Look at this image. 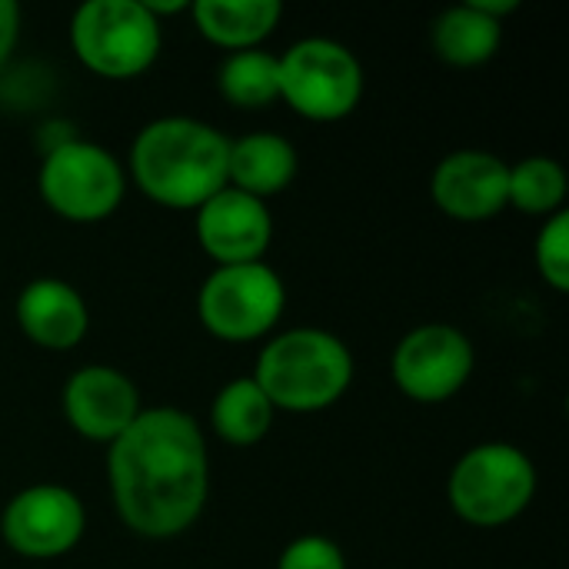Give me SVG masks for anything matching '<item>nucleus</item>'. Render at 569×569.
Masks as SVG:
<instances>
[{"label":"nucleus","mask_w":569,"mask_h":569,"mask_svg":"<svg viewBox=\"0 0 569 569\" xmlns=\"http://www.w3.org/2000/svg\"><path fill=\"white\" fill-rule=\"evenodd\" d=\"M280 100L303 120L337 123L363 100V63L330 37H303L277 53Z\"/></svg>","instance_id":"423d86ee"},{"label":"nucleus","mask_w":569,"mask_h":569,"mask_svg":"<svg viewBox=\"0 0 569 569\" xmlns=\"http://www.w3.org/2000/svg\"><path fill=\"white\" fill-rule=\"evenodd\" d=\"M277 569H347L343 550L320 533H303L280 553Z\"/></svg>","instance_id":"4be33fe9"},{"label":"nucleus","mask_w":569,"mask_h":569,"mask_svg":"<svg viewBox=\"0 0 569 569\" xmlns=\"http://www.w3.org/2000/svg\"><path fill=\"white\" fill-rule=\"evenodd\" d=\"M40 200L70 223H100L117 213L127 197V170L120 160L90 140L63 137L37 170Z\"/></svg>","instance_id":"0eeeda50"},{"label":"nucleus","mask_w":569,"mask_h":569,"mask_svg":"<svg viewBox=\"0 0 569 569\" xmlns=\"http://www.w3.org/2000/svg\"><path fill=\"white\" fill-rule=\"evenodd\" d=\"M87 533L80 497L60 483H33L13 493L0 513L3 543L27 560H57Z\"/></svg>","instance_id":"9d476101"},{"label":"nucleus","mask_w":569,"mask_h":569,"mask_svg":"<svg viewBox=\"0 0 569 569\" xmlns=\"http://www.w3.org/2000/svg\"><path fill=\"white\" fill-rule=\"evenodd\" d=\"M430 40H433V50H437V57L443 63H450V67H480V63L497 57V50L503 43V23L487 17L480 7H473L467 0V3L447 7L433 20Z\"/></svg>","instance_id":"f3484780"},{"label":"nucleus","mask_w":569,"mask_h":569,"mask_svg":"<svg viewBox=\"0 0 569 569\" xmlns=\"http://www.w3.org/2000/svg\"><path fill=\"white\" fill-rule=\"evenodd\" d=\"M217 87L223 100H230L240 110H263L273 100H280V67L277 53L253 47L237 50L217 67Z\"/></svg>","instance_id":"6ab92c4d"},{"label":"nucleus","mask_w":569,"mask_h":569,"mask_svg":"<svg viewBox=\"0 0 569 569\" xmlns=\"http://www.w3.org/2000/svg\"><path fill=\"white\" fill-rule=\"evenodd\" d=\"M17 327L23 337L50 353H63L83 343L90 330V307L77 287L57 277H37L17 293Z\"/></svg>","instance_id":"4468645a"},{"label":"nucleus","mask_w":569,"mask_h":569,"mask_svg":"<svg viewBox=\"0 0 569 569\" xmlns=\"http://www.w3.org/2000/svg\"><path fill=\"white\" fill-rule=\"evenodd\" d=\"M70 47L90 73L130 80L147 73L160 57L163 23L143 0H87L73 10Z\"/></svg>","instance_id":"39448f33"},{"label":"nucleus","mask_w":569,"mask_h":569,"mask_svg":"<svg viewBox=\"0 0 569 569\" xmlns=\"http://www.w3.org/2000/svg\"><path fill=\"white\" fill-rule=\"evenodd\" d=\"M567 170L553 157H523L507 177V207L527 217H553L567 203Z\"/></svg>","instance_id":"aec40b11"},{"label":"nucleus","mask_w":569,"mask_h":569,"mask_svg":"<svg viewBox=\"0 0 569 569\" xmlns=\"http://www.w3.org/2000/svg\"><path fill=\"white\" fill-rule=\"evenodd\" d=\"M537 497L533 460L503 440L470 447L450 470V510L470 527H507L527 513Z\"/></svg>","instance_id":"20e7f679"},{"label":"nucleus","mask_w":569,"mask_h":569,"mask_svg":"<svg viewBox=\"0 0 569 569\" xmlns=\"http://www.w3.org/2000/svg\"><path fill=\"white\" fill-rule=\"evenodd\" d=\"M273 417H277L273 403L267 400V393L257 387V380L250 373L223 383L210 403V427L230 447L260 443L270 433Z\"/></svg>","instance_id":"a211bd4d"},{"label":"nucleus","mask_w":569,"mask_h":569,"mask_svg":"<svg viewBox=\"0 0 569 569\" xmlns=\"http://www.w3.org/2000/svg\"><path fill=\"white\" fill-rule=\"evenodd\" d=\"M287 310V287L270 263L217 267L200 293L197 317L210 337L223 343H250L267 337Z\"/></svg>","instance_id":"6e6552de"},{"label":"nucleus","mask_w":569,"mask_h":569,"mask_svg":"<svg viewBox=\"0 0 569 569\" xmlns=\"http://www.w3.org/2000/svg\"><path fill=\"white\" fill-rule=\"evenodd\" d=\"M477 353L453 323H420L393 347L390 373L397 390L423 407L453 400L473 377Z\"/></svg>","instance_id":"1a4fd4ad"},{"label":"nucleus","mask_w":569,"mask_h":569,"mask_svg":"<svg viewBox=\"0 0 569 569\" xmlns=\"http://www.w3.org/2000/svg\"><path fill=\"white\" fill-rule=\"evenodd\" d=\"M193 230L217 267L260 263L273 240V217L263 200L223 187L193 210Z\"/></svg>","instance_id":"9b49d317"},{"label":"nucleus","mask_w":569,"mask_h":569,"mask_svg":"<svg viewBox=\"0 0 569 569\" xmlns=\"http://www.w3.org/2000/svg\"><path fill=\"white\" fill-rule=\"evenodd\" d=\"M20 3L17 0H0V73L10 67V57L20 43Z\"/></svg>","instance_id":"5701e85b"},{"label":"nucleus","mask_w":569,"mask_h":569,"mask_svg":"<svg viewBox=\"0 0 569 569\" xmlns=\"http://www.w3.org/2000/svg\"><path fill=\"white\" fill-rule=\"evenodd\" d=\"M107 483L130 533L143 540L187 533L210 497L203 430L177 407H143L107 447Z\"/></svg>","instance_id":"f257e3e1"},{"label":"nucleus","mask_w":569,"mask_h":569,"mask_svg":"<svg viewBox=\"0 0 569 569\" xmlns=\"http://www.w3.org/2000/svg\"><path fill=\"white\" fill-rule=\"evenodd\" d=\"M230 137L197 117H157L130 143V180L160 207L197 210L227 187Z\"/></svg>","instance_id":"f03ea898"},{"label":"nucleus","mask_w":569,"mask_h":569,"mask_svg":"<svg viewBox=\"0 0 569 569\" xmlns=\"http://www.w3.org/2000/svg\"><path fill=\"white\" fill-rule=\"evenodd\" d=\"M533 263L557 293L569 290V213L560 210L543 220L537 240H533Z\"/></svg>","instance_id":"412c9836"},{"label":"nucleus","mask_w":569,"mask_h":569,"mask_svg":"<svg viewBox=\"0 0 569 569\" xmlns=\"http://www.w3.org/2000/svg\"><path fill=\"white\" fill-rule=\"evenodd\" d=\"M353 373V353L337 333L293 327L267 340L250 377L277 413H320L350 390Z\"/></svg>","instance_id":"7ed1b4c3"},{"label":"nucleus","mask_w":569,"mask_h":569,"mask_svg":"<svg viewBox=\"0 0 569 569\" xmlns=\"http://www.w3.org/2000/svg\"><path fill=\"white\" fill-rule=\"evenodd\" d=\"M300 173V153L297 147L273 133V130H257L240 140H230L227 153V187L243 190L257 200H270L283 193Z\"/></svg>","instance_id":"2eb2a0df"},{"label":"nucleus","mask_w":569,"mask_h":569,"mask_svg":"<svg viewBox=\"0 0 569 569\" xmlns=\"http://www.w3.org/2000/svg\"><path fill=\"white\" fill-rule=\"evenodd\" d=\"M197 30L230 53L260 47L283 20L280 0H190Z\"/></svg>","instance_id":"dca6fc26"},{"label":"nucleus","mask_w":569,"mask_h":569,"mask_svg":"<svg viewBox=\"0 0 569 569\" xmlns=\"http://www.w3.org/2000/svg\"><path fill=\"white\" fill-rule=\"evenodd\" d=\"M60 407L73 433L93 443H113L143 410L137 383L107 363H87L70 373L60 393Z\"/></svg>","instance_id":"f8f14e48"},{"label":"nucleus","mask_w":569,"mask_h":569,"mask_svg":"<svg viewBox=\"0 0 569 569\" xmlns=\"http://www.w3.org/2000/svg\"><path fill=\"white\" fill-rule=\"evenodd\" d=\"M507 177L510 163L503 157L490 150H453L437 163L430 197L450 220L483 223L507 210Z\"/></svg>","instance_id":"ddd939ff"}]
</instances>
